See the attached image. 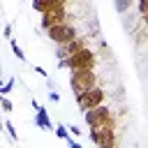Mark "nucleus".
I'll return each mask as SVG.
<instances>
[{"instance_id":"obj_1","label":"nucleus","mask_w":148,"mask_h":148,"mask_svg":"<svg viewBox=\"0 0 148 148\" xmlns=\"http://www.w3.org/2000/svg\"><path fill=\"white\" fill-rule=\"evenodd\" d=\"M95 86H97L95 69H74V72H69V88H72L76 99L81 95H86L88 90H92Z\"/></svg>"},{"instance_id":"obj_2","label":"nucleus","mask_w":148,"mask_h":148,"mask_svg":"<svg viewBox=\"0 0 148 148\" xmlns=\"http://www.w3.org/2000/svg\"><path fill=\"white\" fill-rule=\"evenodd\" d=\"M58 65H60L62 69H69V72H74V69H95V65H97V53H95L92 49H83V51L69 56L67 60H58Z\"/></svg>"},{"instance_id":"obj_3","label":"nucleus","mask_w":148,"mask_h":148,"mask_svg":"<svg viewBox=\"0 0 148 148\" xmlns=\"http://www.w3.org/2000/svg\"><path fill=\"white\" fill-rule=\"evenodd\" d=\"M104 99H106V90H104V88H99V86H95L92 90H88L86 95H81V97L76 99V106L86 113V111H90V109L102 106V104H104Z\"/></svg>"},{"instance_id":"obj_4","label":"nucleus","mask_w":148,"mask_h":148,"mask_svg":"<svg viewBox=\"0 0 148 148\" xmlns=\"http://www.w3.org/2000/svg\"><path fill=\"white\" fill-rule=\"evenodd\" d=\"M46 37H49V39H51L53 44L62 46V44H67V42L76 39L79 35H76V28H74L72 23H60V25H56V28L46 30Z\"/></svg>"},{"instance_id":"obj_5","label":"nucleus","mask_w":148,"mask_h":148,"mask_svg":"<svg viewBox=\"0 0 148 148\" xmlns=\"http://www.w3.org/2000/svg\"><path fill=\"white\" fill-rule=\"evenodd\" d=\"M83 120H86L88 127H99V125L113 123V111H111L106 104H102V106H97V109L86 111V113H83Z\"/></svg>"},{"instance_id":"obj_6","label":"nucleus","mask_w":148,"mask_h":148,"mask_svg":"<svg viewBox=\"0 0 148 148\" xmlns=\"http://www.w3.org/2000/svg\"><path fill=\"white\" fill-rule=\"evenodd\" d=\"M113 123H106V125H99V127H90V141L99 148V146H104L106 141H116V132H113Z\"/></svg>"},{"instance_id":"obj_7","label":"nucleus","mask_w":148,"mask_h":148,"mask_svg":"<svg viewBox=\"0 0 148 148\" xmlns=\"http://www.w3.org/2000/svg\"><path fill=\"white\" fill-rule=\"evenodd\" d=\"M83 49H88L86 39H83V37H76V39L58 46V49H56V58H58V60H67L69 56H74V53H79V51H83Z\"/></svg>"},{"instance_id":"obj_8","label":"nucleus","mask_w":148,"mask_h":148,"mask_svg":"<svg viewBox=\"0 0 148 148\" xmlns=\"http://www.w3.org/2000/svg\"><path fill=\"white\" fill-rule=\"evenodd\" d=\"M65 18H67V9H65V7H60V9H53V12L42 14L39 25H42V30H51V28H56V25L65 23Z\"/></svg>"},{"instance_id":"obj_9","label":"nucleus","mask_w":148,"mask_h":148,"mask_svg":"<svg viewBox=\"0 0 148 148\" xmlns=\"http://www.w3.org/2000/svg\"><path fill=\"white\" fill-rule=\"evenodd\" d=\"M32 106H35V123H37V127L44 130V132H53V123L49 118V111L42 104H37V99H32Z\"/></svg>"},{"instance_id":"obj_10","label":"nucleus","mask_w":148,"mask_h":148,"mask_svg":"<svg viewBox=\"0 0 148 148\" xmlns=\"http://www.w3.org/2000/svg\"><path fill=\"white\" fill-rule=\"evenodd\" d=\"M65 5H67V0H32V9L39 12V14L60 9V7H65Z\"/></svg>"},{"instance_id":"obj_11","label":"nucleus","mask_w":148,"mask_h":148,"mask_svg":"<svg viewBox=\"0 0 148 148\" xmlns=\"http://www.w3.org/2000/svg\"><path fill=\"white\" fill-rule=\"evenodd\" d=\"M134 5V0H113V7H116V12L118 14H125V12H130V7Z\"/></svg>"},{"instance_id":"obj_12","label":"nucleus","mask_w":148,"mask_h":148,"mask_svg":"<svg viewBox=\"0 0 148 148\" xmlns=\"http://www.w3.org/2000/svg\"><path fill=\"white\" fill-rule=\"evenodd\" d=\"M56 136H60V139H65V141H69L72 139V132H69V127L67 125H56Z\"/></svg>"},{"instance_id":"obj_13","label":"nucleus","mask_w":148,"mask_h":148,"mask_svg":"<svg viewBox=\"0 0 148 148\" xmlns=\"http://www.w3.org/2000/svg\"><path fill=\"white\" fill-rule=\"evenodd\" d=\"M14 83H16V79H14V76H9V79L0 86V95H2V97H7V95L12 92V88H14Z\"/></svg>"},{"instance_id":"obj_14","label":"nucleus","mask_w":148,"mask_h":148,"mask_svg":"<svg viewBox=\"0 0 148 148\" xmlns=\"http://www.w3.org/2000/svg\"><path fill=\"white\" fill-rule=\"evenodd\" d=\"M9 46H12V51H14V56H16V58H18L21 62H23V60H25V53H23V49L18 46V42H16V39H9Z\"/></svg>"},{"instance_id":"obj_15","label":"nucleus","mask_w":148,"mask_h":148,"mask_svg":"<svg viewBox=\"0 0 148 148\" xmlns=\"http://www.w3.org/2000/svg\"><path fill=\"white\" fill-rule=\"evenodd\" d=\"M5 130H7V134H9L12 141H18V134H16V130H14V125H12L9 120H5Z\"/></svg>"},{"instance_id":"obj_16","label":"nucleus","mask_w":148,"mask_h":148,"mask_svg":"<svg viewBox=\"0 0 148 148\" xmlns=\"http://www.w3.org/2000/svg\"><path fill=\"white\" fill-rule=\"evenodd\" d=\"M0 104H2V111H5V113H12L14 104L9 102V97H2V95H0Z\"/></svg>"},{"instance_id":"obj_17","label":"nucleus","mask_w":148,"mask_h":148,"mask_svg":"<svg viewBox=\"0 0 148 148\" xmlns=\"http://www.w3.org/2000/svg\"><path fill=\"white\" fill-rule=\"evenodd\" d=\"M136 9H139L141 16H146L148 14V0H136Z\"/></svg>"},{"instance_id":"obj_18","label":"nucleus","mask_w":148,"mask_h":148,"mask_svg":"<svg viewBox=\"0 0 148 148\" xmlns=\"http://www.w3.org/2000/svg\"><path fill=\"white\" fill-rule=\"evenodd\" d=\"M2 32H5V37H7V39H14V37H12V25H9V23L5 25V30H2Z\"/></svg>"},{"instance_id":"obj_19","label":"nucleus","mask_w":148,"mask_h":148,"mask_svg":"<svg viewBox=\"0 0 148 148\" xmlns=\"http://www.w3.org/2000/svg\"><path fill=\"white\" fill-rule=\"evenodd\" d=\"M67 146H69V148H83V146H81L79 141H74V136H72V139L67 141Z\"/></svg>"},{"instance_id":"obj_20","label":"nucleus","mask_w":148,"mask_h":148,"mask_svg":"<svg viewBox=\"0 0 148 148\" xmlns=\"http://www.w3.org/2000/svg\"><path fill=\"white\" fill-rule=\"evenodd\" d=\"M35 72H37V74H39V76H44V79H46V76H49V74H46V69H44V67H37V65H35Z\"/></svg>"},{"instance_id":"obj_21","label":"nucleus","mask_w":148,"mask_h":148,"mask_svg":"<svg viewBox=\"0 0 148 148\" xmlns=\"http://www.w3.org/2000/svg\"><path fill=\"white\" fill-rule=\"evenodd\" d=\"M49 99H51V102H60V95L53 90V92H49Z\"/></svg>"},{"instance_id":"obj_22","label":"nucleus","mask_w":148,"mask_h":148,"mask_svg":"<svg viewBox=\"0 0 148 148\" xmlns=\"http://www.w3.org/2000/svg\"><path fill=\"white\" fill-rule=\"evenodd\" d=\"M69 132H72V136H79V134H81V130H79L76 125H69Z\"/></svg>"},{"instance_id":"obj_23","label":"nucleus","mask_w":148,"mask_h":148,"mask_svg":"<svg viewBox=\"0 0 148 148\" xmlns=\"http://www.w3.org/2000/svg\"><path fill=\"white\" fill-rule=\"evenodd\" d=\"M141 18H143V23H146V25H148V14H146V16H141Z\"/></svg>"}]
</instances>
